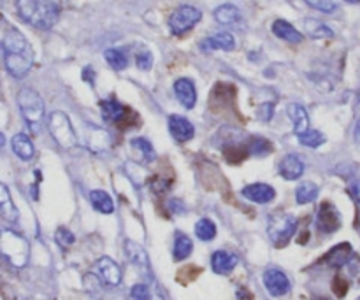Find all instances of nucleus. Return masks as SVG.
<instances>
[{
  "label": "nucleus",
  "mask_w": 360,
  "mask_h": 300,
  "mask_svg": "<svg viewBox=\"0 0 360 300\" xmlns=\"http://www.w3.org/2000/svg\"><path fill=\"white\" fill-rule=\"evenodd\" d=\"M11 148H13V151L21 158V160L28 162L34 158L35 148L34 144H32L30 137L25 136V133H16V136L11 139Z\"/></svg>",
  "instance_id": "nucleus-24"
},
{
  "label": "nucleus",
  "mask_w": 360,
  "mask_h": 300,
  "mask_svg": "<svg viewBox=\"0 0 360 300\" xmlns=\"http://www.w3.org/2000/svg\"><path fill=\"white\" fill-rule=\"evenodd\" d=\"M169 190H171V181H169L167 178H164V176H155V178L151 179V192H153L155 195H164Z\"/></svg>",
  "instance_id": "nucleus-35"
},
{
  "label": "nucleus",
  "mask_w": 360,
  "mask_h": 300,
  "mask_svg": "<svg viewBox=\"0 0 360 300\" xmlns=\"http://www.w3.org/2000/svg\"><path fill=\"white\" fill-rule=\"evenodd\" d=\"M238 263V255H234V253L231 252H225V249H218V252H214L213 256H211V267H213L214 273L220 274V276L231 274Z\"/></svg>",
  "instance_id": "nucleus-16"
},
{
  "label": "nucleus",
  "mask_w": 360,
  "mask_h": 300,
  "mask_svg": "<svg viewBox=\"0 0 360 300\" xmlns=\"http://www.w3.org/2000/svg\"><path fill=\"white\" fill-rule=\"evenodd\" d=\"M357 300H360V297H359V299H357Z\"/></svg>",
  "instance_id": "nucleus-50"
},
{
  "label": "nucleus",
  "mask_w": 360,
  "mask_h": 300,
  "mask_svg": "<svg viewBox=\"0 0 360 300\" xmlns=\"http://www.w3.org/2000/svg\"><path fill=\"white\" fill-rule=\"evenodd\" d=\"M264 287L267 288L273 297H285L290 294V280L287 274L280 269H267L264 273Z\"/></svg>",
  "instance_id": "nucleus-9"
},
{
  "label": "nucleus",
  "mask_w": 360,
  "mask_h": 300,
  "mask_svg": "<svg viewBox=\"0 0 360 300\" xmlns=\"http://www.w3.org/2000/svg\"><path fill=\"white\" fill-rule=\"evenodd\" d=\"M308 6H311L313 9L320 11V13H334L336 11V4L333 0H304Z\"/></svg>",
  "instance_id": "nucleus-37"
},
{
  "label": "nucleus",
  "mask_w": 360,
  "mask_h": 300,
  "mask_svg": "<svg viewBox=\"0 0 360 300\" xmlns=\"http://www.w3.org/2000/svg\"><path fill=\"white\" fill-rule=\"evenodd\" d=\"M347 267H348V274H350L352 281H355V283L360 287V259L359 256H355V255L352 256V260L347 263Z\"/></svg>",
  "instance_id": "nucleus-40"
},
{
  "label": "nucleus",
  "mask_w": 360,
  "mask_h": 300,
  "mask_svg": "<svg viewBox=\"0 0 360 300\" xmlns=\"http://www.w3.org/2000/svg\"><path fill=\"white\" fill-rule=\"evenodd\" d=\"M202 18V11L193 6H179L174 13L169 16V28L174 35H185L192 30Z\"/></svg>",
  "instance_id": "nucleus-7"
},
{
  "label": "nucleus",
  "mask_w": 360,
  "mask_h": 300,
  "mask_svg": "<svg viewBox=\"0 0 360 300\" xmlns=\"http://www.w3.org/2000/svg\"><path fill=\"white\" fill-rule=\"evenodd\" d=\"M125 256L139 269H150V259H148L146 249L141 244H137V242L130 241V239L125 241Z\"/></svg>",
  "instance_id": "nucleus-22"
},
{
  "label": "nucleus",
  "mask_w": 360,
  "mask_h": 300,
  "mask_svg": "<svg viewBox=\"0 0 360 300\" xmlns=\"http://www.w3.org/2000/svg\"><path fill=\"white\" fill-rule=\"evenodd\" d=\"M130 144H132L134 150L137 151V153L143 157L144 162H153L155 160V150L153 146H151V143L148 139H143V137H136V139L130 141Z\"/></svg>",
  "instance_id": "nucleus-31"
},
{
  "label": "nucleus",
  "mask_w": 360,
  "mask_h": 300,
  "mask_svg": "<svg viewBox=\"0 0 360 300\" xmlns=\"http://www.w3.org/2000/svg\"><path fill=\"white\" fill-rule=\"evenodd\" d=\"M55 239L56 242H58L62 248H69V246L74 244V241H76V237H74V234L70 230H67V228L60 227L58 230L55 232Z\"/></svg>",
  "instance_id": "nucleus-36"
},
{
  "label": "nucleus",
  "mask_w": 360,
  "mask_h": 300,
  "mask_svg": "<svg viewBox=\"0 0 360 300\" xmlns=\"http://www.w3.org/2000/svg\"><path fill=\"white\" fill-rule=\"evenodd\" d=\"M299 137V143L302 144V146H306V148H313V150H315V148H320L322 146V144H326V136H323L322 132H319V130H313V129H309L308 132H304V133H301V136H297Z\"/></svg>",
  "instance_id": "nucleus-32"
},
{
  "label": "nucleus",
  "mask_w": 360,
  "mask_h": 300,
  "mask_svg": "<svg viewBox=\"0 0 360 300\" xmlns=\"http://www.w3.org/2000/svg\"><path fill=\"white\" fill-rule=\"evenodd\" d=\"M0 214L6 221L9 223H16L20 213H18V207L14 206L13 199H11L9 188L6 185H0Z\"/></svg>",
  "instance_id": "nucleus-23"
},
{
  "label": "nucleus",
  "mask_w": 360,
  "mask_h": 300,
  "mask_svg": "<svg viewBox=\"0 0 360 300\" xmlns=\"http://www.w3.org/2000/svg\"><path fill=\"white\" fill-rule=\"evenodd\" d=\"M319 193H320V188L315 185V183L311 181L301 183V185L297 186V190H295V200H297L299 206H304V204H309L313 202V200H316Z\"/></svg>",
  "instance_id": "nucleus-28"
},
{
  "label": "nucleus",
  "mask_w": 360,
  "mask_h": 300,
  "mask_svg": "<svg viewBox=\"0 0 360 300\" xmlns=\"http://www.w3.org/2000/svg\"><path fill=\"white\" fill-rule=\"evenodd\" d=\"M354 141L357 144V148H360V119H357V123L354 126Z\"/></svg>",
  "instance_id": "nucleus-46"
},
{
  "label": "nucleus",
  "mask_w": 360,
  "mask_h": 300,
  "mask_svg": "<svg viewBox=\"0 0 360 300\" xmlns=\"http://www.w3.org/2000/svg\"><path fill=\"white\" fill-rule=\"evenodd\" d=\"M248 151L253 157H264V155L273 151V146H271L269 141L264 139V137H253L248 143Z\"/></svg>",
  "instance_id": "nucleus-34"
},
{
  "label": "nucleus",
  "mask_w": 360,
  "mask_h": 300,
  "mask_svg": "<svg viewBox=\"0 0 360 300\" xmlns=\"http://www.w3.org/2000/svg\"><path fill=\"white\" fill-rule=\"evenodd\" d=\"M86 146L90 148L95 153H101V151H105L109 146H111V136L109 132H105L104 129H98L95 125H86Z\"/></svg>",
  "instance_id": "nucleus-17"
},
{
  "label": "nucleus",
  "mask_w": 360,
  "mask_h": 300,
  "mask_svg": "<svg viewBox=\"0 0 360 300\" xmlns=\"http://www.w3.org/2000/svg\"><path fill=\"white\" fill-rule=\"evenodd\" d=\"M174 95L183 107L186 109L195 107L197 90L192 79H188V77H179V79L174 83Z\"/></svg>",
  "instance_id": "nucleus-13"
},
{
  "label": "nucleus",
  "mask_w": 360,
  "mask_h": 300,
  "mask_svg": "<svg viewBox=\"0 0 360 300\" xmlns=\"http://www.w3.org/2000/svg\"><path fill=\"white\" fill-rule=\"evenodd\" d=\"M195 235L202 242L213 241L214 235H217V225L211 220H207V218H202V220H199L195 223Z\"/></svg>",
  "instance_id": "nucleus-30"
},
{
  "label": "nucleus",
  "mask_w": 360,
  "mask_h": 300,
  "mask_svg": "<svg viewBox=\"0 0 360 300\" xmlns=\"http://www.w3.org/2000/svg\"><path fill=\"white\" fill-rule=\"evenodd\" d=\"M316 227L323 234H334L341 227V214L338 207L330 202H323L316 213Z\"/></svg>",
  "instance_id": "nucleus-8"
},
{
  "label": "nucleus",
  "mask_w": 360,
  "mask_h": 300,
  "mask_svg": "<svg viewBox=\"0 0 360 300\" xmlns=\"http://www.w3.org/2000/svg\"><path fill=\"white\" fill-rule=\"evenodd\" d=\"M101 111H102V118H104L108 123H111V125H122V123H125L130 112L125 105L120 104V102L116 100H102Z\"/></svg>",
  "instance_id": "nucleus-15"
},
{
  "label": "nucleus",
  "mask_w": 360,
  "mask_h": 300,
  "mask_svg": "<svg viewBox=\"0 0 360 300\" xmlns=\"http://www.w3.org/2000/svg\"><path fill=\"white\" fill-rule=\"evenodd\" d=\"M18 107H20L21 116L27 122V125L32 126L34 132H37V126L42 123L46 112L44 100H42L41 95L32 88H21L20 93H18Z\"/></svg>",
  "instance_id": "nucleus-3"
},
{
  "label": "nucleus",
  "mask_w": 360,
  "mask_h": 300,
  "mask_svg": "<svg viewBox=\"0 0 360 300\" xmlns=\"http://www.w3.org/2000/svg\"><path fill=\"white\" fill-rule=\"evenodd\" d=\"M48 130L53 139L56 141L60 148L70 150L77 144V136L74 132V126L70 123L69 116L62 111H55L48 116Z\"/></svg>",
  "instance_id": "nucleus-6"
},
{
  "label": "nucleus",
  "mask_w": 360,
  "mask_h": 300,
  "mask_svg": "<svg viewBox=\"0 0 360 300\" xmlns=\"http://www.w3.org/2000/svg\"><path fill=\"white\" fill-rule=\"evenodd\" d=\"M313 300H333V299H327V297H315Z\"/></svg>",
  "instance_id": "nucleus-48"
},
{
  "label": "nucleus",
  "mask_w": 360,
  "mask_h": 300,
  "mask_svg": "<svg viewBox=\"0 0 360 300\" xmlns=\"http://www.w3.org/2000/svg\"><path fill=\"white\" fill-rule=\"evenodd\" d=\"M274 115V102H264L262 105L257 111V116H259L260 122H271Z\"/></svg>",
  "instance_id": "nucleus-41"
},
{
  "label": "nucleus",
  "mask_w": 360,
  "mask_h": 300,
  "mask_svg": "<svg viewBox=\"0 0 360 300\" xmlns=\"http://www.w3.org/2000/svg\"><path fill=\"white\" fill-rule=\"evenodd\" d=\"M136 62L141 70H150L151 65H153V55L148 49H141L136 56Z\"/></svg>",
  "instance_id": "nucleus-38"
},
{
  "label": "nucleus",
  "mask_w": 360,
  "mask_h": 300,
  "mask_svg": "<svg viewBox=\"0 0 360 300\" xmlns=\"http://www.w3.org/2000/svg\"><path fill=\"white\" fill-rule=\"evenodd\" d=\"M169 132L174 137L178 143H188L190 139H193L195 136V129H193L192 123L185 118V116L179 115H171L169 116Z\"/></svg>",
  "instance_id": "nucleus-11"
},
{
  "label": "nucleus",
  "mask_w": 360,
  "mask_h": 300,
  "mask_svg": "<svg viewBox=\"0 0 360 300\" xmlns=\"http://www.w3.org/2000/svg\"><path fill=\"white\" fill-rule=\"evenodd\" d=\"M345 2H348V4H359L360 0H345Z\"/></svg>",
  "instance_id": "nucleus-47"
},
{
  "label": "nucleus",
  "mask_w": 360,
  "mask_h": 300,
  "mask_svg": "<svg viewBox=\"0 0 360 300\" xmlns=\"http://www.w3.org/2000/svg\"><path fill=\"white\" fill-rule=\"evenodd\" d=\"M273 34L276 35V37H280L281 41L292 42V44H299V42L304 41V35H302L301 32L294 27V25H290L288 21H285V20L274 21Z\"/></svg>",
  "instance_id": "nucleus-21"
},
{
  "label": "nucleus",
  "mask_w": 360,
  "mask_h": 300,
  "mask_svg": "<svg viewBox=\"0 0 360 300\" xmlns=\"http://www.w3.org/2000/svg\"><path fill=\"white\" fill-rule=\"evenodd\" d=\"M348 287H350V285H348V281L345 280L343 276L334 278L333 290H334V294L338 295V297H345V295H347V292H348Z\"/></svg>",
  "instance_id": "nucleus-42"
},
{
  "label": "nucleus",
  "mask_w": 360,
  "mask_h": 300,
  "mask_svg": "<svg viewBox=\"0 0 360 300\" xmlns=\"http://www.w3.org/2000/svg\"><path fill=\"white\" fill-rule=\"evenodd\" d=\"M104 58L108 65L115 70H123L129 65V55L122 48H111L104 53Z\"/></svg>",
  "instance_id": "nucleus-29"
},
{
  "label": "nucleus",
  "mask_w": 360,
  "mask_h": 300,
  "mask_svg": "<svg viewBox=\"0 0 360 300\" xmlns=\"http://www.w3.org/2000/svg\"><path fill=\"white\" fill-rule=\"evenodd\" d=\"M200 48H202V51H217V49H220V51H232L236 48V41L229 32H218V34L204 39L200 42Z\"/></svg>",
  "instance_id": "nucleus-18"
},
{
  "label": "nucleus",
  "mask_w": 360,
  "mask_h": 300,
  "mask_svg": "<svg viewBox=\"0 0 360 300\" xmlns=\"http://www.w3.org/2000/svg\"><path fill=\"white\" fill-rule=\"evenodd\" d=\"M287 115H288V118H290L292 125H294L295 136H301V133L308 132L309 116H308V111H306L301 104H295V102L288 104Z\"/></svg>",
  "instance_id": "nucleus-20"
},
{
  "label": "nucleus",
  "mask_w": 360,
  "mask_h": 300,
  "mask_svg": "<svg viewBox=\"0 0 360 300\" xmlns=\"http://www.w3.org/2000/svg\"><path fill=\"white\" fill-rule=\"evenodd\" d=\"M214 20L224 27H232V25L239 23L241 14H239L238 7L232 6V4H221L214 9Z\"/></svg>",
  "instance_id": "nucleus-25"
},
{
  "label": "nucleus",
  "mask_w": 360,
  "mask_h": 300,
  "mask_svg": "<svg viewBox=\"0 0 360 300\" xmlns=\"http://www.w3.org/2000/svg\"><path fill=\"white\" fill-rule=\"evenodd\" d=\"M306 28H308L309 35H311L313 39H330V37H334V32L330 30L327 25H323L322 21L308 20V21H306Z\"/></svg>",
  "instance_id": "nucleus-33"
},
{
  "label": "nucleus",
  "mask_w": 360,
  "mask_h": 300,
  "mask_svg": "<svg viewBox=\"0 0 360 300\" xmlns=\"http://www.w3.org/2000/svg\"><path fill=\"white\" fill-rule=\"evenodd\" d=\"M297 232V220L288 213H273L267 220V235L276 248H283Z\"/></svg>",
  "instance_id": "nucleus-4"
},
{
  "label": "nucleus",
  "mask_w": 360,
  "mask_h": 300,
  "mask_svg": "<svg viewBox=\"0 0 360 300\" xmlns=\"http://www.w3.org/2000/svg\"><path fill=\"white\" fill-rule=\"evenodd\" d=\"M0 249L6 260H9L14 267L21 269L28 262V242L16 232L4 228L0 237Z\"/></svg>",
  "instance_id": "nucleus-5"
},
{
  "label": "nucleus",
  "mask_w": 360,
  "mask_h": 300,
  "mask_svg": "<svg viewBox=\"0 0 360 300\" xmlns=\"http://www.w3.org/2000/svg\"><path fill=\"white\" fill-rule=\"evenodd\" d=\"M359 104H360V91H359Z\"/></svg>",
  "instance_id": "nucleus-49"
},
{
  "label": "nucleus",
  "mask_w": 360,
  "mask_h": 300,
  "mask_svg": "<svg viewBox=\"0 0 360 300\" xmlns=\"http://www.w3.org/2000/svg\"><path fill=\"white\" fill-rule=\"evenodd\" d=\"M4 65L14 79H23L34 65V49L18 28H7L2 39Z\"/></svg>",
  "instance_id": "nucleus-1"
},
{
  "label": "nucleus",
  "mask_w": 360,
  "mask_h": 300,
  "mask_svg": "<svg viewBox=\"0 0 360 300\" xmlns=\"http://www.w3.org/2000/svg\"><path fill=\"white\" fill-rule=\"evenodd\" d=\"M304 174V162L297 155H287L280 162V176L287 181H295Z\"/></svg>",
  "instance_id": "nucleus-19"
},
{
  "label": "nucleus",
  "mask_w": 360,
  "mask_h": 300,
  "mask_svg": "<svg viewBox=\"0 0 360 300\" xmlns=\"http://www.w3.org/2000/svg\"><path fill=\"white\" fill-rule=\"evenodd\" d=\"M94 69L91 67H86V69H83V81H88L90 84H94Z\"/></svg>",
  "instance_id": "nucleus-45"
},
{
  "label": "nucleus",
  "mask_w": 360,
  "mask_h": 300,
  "mask_svg": "<svg viewBox=\"0 0 360 300\" xmlns=\"http://www.w3.org/2000/svg\"><path fill=\"white\" fill-rule=\"evenodd\" d=\"M130 297L134 300H151V292L146 285L139 283L130 290Z\"/></svg>",
  "instance_id": "nucleus-39"
},
{
  "label": "nucleus",
  "mask_w": 360,
  "mask_h": 300,
  "mask_svg": "<svg viewBox=\"0 0 360 300\" xmlns=\"http://www.w3.org/2000/svg\"><path fill=\"white\" fill-rule=\"evenodd\" d=\"M90 202L95 211L102 214H112L115 213V202H112L111 195L104 190H94L90 192Z\"/></svg>",
  "instance_id": "nucleus-27"
},
{
  "label": "nucleus",
  "mask_w": 360,
  "mask_h": 300,
  "mask_svg": "<svg viewBox=\"0 0 360 300\" xmlns=\"http://www.w3.org/2000/svg\"><path fill=\"white\" fill-rule=\"evenodd\" d=\"M16 13L30 27L49 30L58 21L60 7L51 0H16Z\"/></svg>",
  "instance_id": "nucleus-2"
},
{
  "label": "nucleus",
  "mask_w": 360,
  "mask_h": 300,
  "mask_svg": "<svg viewBox=\"0 0 360 300\" xmlns=\"http://www.w3.org/2000/svg\"><path fill=\"white\" fill-rule=\"evenodd\" d=\"M169 207H171V211L174 214H185V211H186L185 204H183L179 199H172L171 202H169Z\"/></svg>",
  "instance_id": "nucleus-43"
},
{
  "label": "nucleus",
  "mask_w": 360,
  "mask_h": 300,
  "mask_svg": "<svg viewBox=\"0 0 360 300\" xmlns=\"http://www.w3.org/2000/svg\"><path fill=\"white\" fill-rule=\"evenodd\" d=\"M348 192H350V195L354 197V199L360 204V183H354V185L350 186V190H348Z\"/></svg>",
  "instance_id": "nucleus-44"
},
{
  "label": "nucleus",
  "mask_w": 360,
  "mask_h": 300,
  "mask_svg": "<svg viewBox=\"0 0 360 300\" xmlns=\"http://www.w3.org/2000/svg\"><path fill=\"white\" fill-rule=\"evenodd\" d=\"M192 252H193L192 239H190L186 234L178 232L174 237V246H172V259H174L176 262H183V260H186L190 255H192Z\"/></svg>",
  "instance_id": "nucleus-26"
},
{
  "label": "nucleus",
  "mask_w": 360,
  "mask_h": 300,
  "mask_svg": "<svg viewBox=\"0 0 360 300\" xmlns=\"http://www.w3.org/2000/svg\"><path fill=\"white\" fill-rule=\"evenodd\" d=\"M243 197L255 204H269L276 197V190L266 183H253L243 188Z\"/></svg>",
  "instance_id": "nucleus-12"
},
{
  "label": "nucleus",
  "mask_w": 360,
  "mask_h": 300,
  "mask_svg": "<svg viewBox=\"0 0 360 300\" xmlns=\"http://www.w3.org/2000/svg\"><path fill=\"white\" fill-rule=\"evenodd\" d=\"M95 270H97V276L101 278L102 283L108 285V287H118L122 283V269L109 256L98 259L97 263H95Z\"/></svg>",
  "instance_id": "nucleus-10"
},
{
  "label": "nucleus",
  "mask_w": 360,
  "mask_h": 300,
  "mask_svg": "<svg viewBox=\"0 0 360 300\" xmlns=\"http://www.w3.org/2000/svg\"><path fill=\"white\" fill-rule=\"evenodd\" d=\"M352 256H354V248H352L348 242H341V244L334 246V248L323 256L322 262H326V266L333 267V269H341V267H347V263L350 262Z\"/></svg>",
  "instance_id": "nucleus-14"
}]
</instances>
